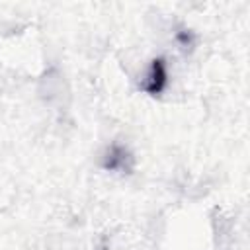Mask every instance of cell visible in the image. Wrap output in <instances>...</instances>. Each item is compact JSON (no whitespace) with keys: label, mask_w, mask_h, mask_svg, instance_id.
<instances>
[{"label":"cell","mask_w":250,"mask_h":250,"mask_svg":"<svg viewBox=\"0 0 250 250\" xmlns=\"http://www.w3.org/2000/svg\"><path fill=\"white\" fill-rule=\"evenodd\" d=\"M102 166L111 172H129L133 166V156L127 146L113 143L105 148V152L102 156Z\"/></svg>","instance_id":"cell-1"},{"label":"cell","mask_w":250,"mask_h":250,"mask_svg":"<svg viewBox=\"0 0 250 250\" xmlns=\"http://www.w3.org/2000/svg\"><path fill=\"white\" fill-rule=\"evenodd\" d=\"M166 82H168V72H166V62H164V59H154L152 62H150V68H148V72H146V78H145V82H143V90L146 92V94H150V96H156V94H160L164 88H166Z\"/></svg>","instance_id":"cell-2"},{"label":"cell","mask_w":250,"mask_h":250,"mask_svg":"<svg viewBox=\"0 0 250 250\" xmlns=\"http://www.w3.org/2000/svg\"><path fill=\"white\" fill-rule=\"evenodd\" d=\"M176 37H178V41H180L184 47L191 45V41H193V37H191V33H189V31H180Z\"/></svg>","instance_id":"cell-3"}]
</instances>
